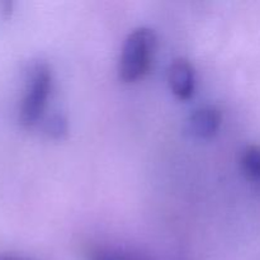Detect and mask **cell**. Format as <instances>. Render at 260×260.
Returning <instances> with one entry per match:
<instances>
[{
    "instance_id": "1",
    "label": "cell",
    "mask_w": 260,
    "mask_h": 260,
    "mask_svg": "<svg viewBox=\"0 0 260 260\" xmlns=\"http://www.w3.org/2000/svg\"><path fill=\"white\" fill-rule=\"evenodd\" d=\"M156 36L150 28H137L124 41L119 60V78L124 83H134L144 78L152 62Z\"/></svg>"
},
{
    "instance_id": "2",
    "label": "cell",
    "mask_w": 260,
    "mask_h": 260,
    "mask_svg": "<svg viewBox=\"0 0 260 260\" xmlns=\"http://www.w3.org/2000/svg\"><path fill=\"white\" fill-rule=\"evenodd\" d=\"M52 85L51 70L46 63H36L28 74L27 89L19 109L20 123L30 127L42 117Z\"/></svg>"
},
{
    "instance_id": "3",
    "label": "cell",
    "mask_w": 260,
    "mask_h": 260,
    "mask_svg": "<svg viewBox=\"0 0 260 260\" xmlns=\"http://www.w3.org/2000/svg\"><path fill=\"white\" fill-rule=\"evenodd\" d=\"M221 126V112L207 106L194 111L188 121V132L196 139L207 140L217 134Z\"/></svg>"
},
{
    "instance_id": "4",
    "label": "cell",
    "mask_w": 260,
    "mask_h": 260,
    "mask_svg": "<svg viewBox=\"0 0 260 260\" xmlns=\"http://www.w3.org/2000/svg\"><path fill=\"white\" fill-rule=\"evenodd\" d=\"M172 91L179 99H189L194 91V71L185 58H178L169 69Z\"/></svg>"
},
{
    "instance_id": "5",
    "label": "cell",
    "mask_w": 260,
    "mask_h": 260,
    "mask_svg": "<svg viewBox=\"0 0 260 260\" xmlns=\"http://www.w3.org/2000/svg\"><path fill=\"white\" fill-rule=\"evenodd\" d=\"M241 168L249 179L260 182V146L251 145L241 155Z\"/></svg>"
},
{
    "instance_id": "6",
    "label": "cell",
    "mask_w": 260,
    "mask_h": 260,
    "mask_svg": "<svg viewBox=\"0 0 260 260\" xmlns=\"http://www.w3.org/2000/svg\"><path fill=\"white\" fill-rule=\"evenodd\" d=\"M89 260H150L139 253L116 248H98L91 251Z\"/></svg>"
},
{
    "instance_id": "7",
    "label": "cell",
    "mask_w": 260,
    "mask_h": 260,
    "mask_svg": "<svg viewBox=\"0 0 260 260\" xmlns=\"http://www.w3.org/2000/svg\"><path fill=\"white\" fill-rule=\"evenodd\" d=\"M46 132L53 139H62L68 134V121L62 114H53L46 122Z\"/></svg>"
},
{
    "instance_id": "8",
    "label": "cell",
    "mask_w": 260,
    "mask_h": 260,
    "mask_svg": "<svg viewBox=\"0 0 260 260\" xmlns=\"http://www.w3.org/2000/svg\"><path fill=\"white\" fill-rule=\"evenodd\" d=\"M0 260H32L28 258H23V256H17V255H0Z\"/></svg>"
}]
</instances>
